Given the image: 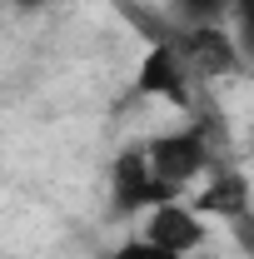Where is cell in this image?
Here are the masks:
<instances>
[{
	"label": "cell",
	"mask_w": 254,
	"mask_h": 259,
	"mask_svg": "<svg viewBox=\"0 0 254 259\" xmlns=\"http://www.w3.org/2000/svg\"><path fill=\"white\" fill-rule=\"evenodd\" d=\"M145 160L170 190L180 194L190 180H199L209 164H215V140L204 130H180V135H159V140H145Z\"/></svg>",
	"instance_id": "cell-1"
},
{
	"label": "cell",
	"mask_w": 254,
	"mask_h": 259,
	"mask_svg": "<svg viewBox=\"0 0 254 259\" xmlns=\"http://www.w3.org/2000/svg\"><path fill=\"white\" fill-rule=\"evenodd\" d=\"M170 199H180V194L150 169L145 145H130L125 155H115V164H110V209L115 214L155 209V204H170Z\"/></svg>",
	"instance_id": "cell-2"
},
{
	"label": "cell",
	"mask_w": 254,
	"mask_h": 259,
	"mask_svg": "<svg viewBox=\"0 0 254 259\" xmlns=\"http://www.w3.org/2000/svg\"><path fill=\"white\" fill-rule=\"evenodd\" d=\"M145 95H159L170 100V105H190L194 100V65L185 60V50L175 45V40H155L150 50H145V65H140V80H135Z\"/></svg>",
	"instance_id": "cell-3"
},
{
	"label": "cell",
	"mask_w": 254,
	"mask_h": 259,
	"mask_svg": "<svg viewBox=\"0 0 254 259\" xmlns=\"http://www.w3.org/2000/svg\"><path fill=\"white\" fill-rule=\"evenodd\" d=\"M145 239L159 244V249H170V254H180V259H190L204 244V214L194 204H185V199L155 204L150 220H145Z\"/></svg>",
	"instance_id": "cell-4"
},
{
	"label": "cell",
	"mask_w": 254,
	"mask_h": 259,
	"mask_svg": "<svg viewBox=\"0 0 254 259\" xmlns=\"http://www.w3.org/2000/svg\"><path fill=\"white\" fill-rule=\"evenodd\" d=\"M185 60L194 65V75H234L239 70V45L220 30V25H185V30L170 35Z\"/></svg>",
	"instance_id": "cell-5"
},
{
	"label": "cell",
	"mask_w": 254,
	"mask_h": 259,
	"mask_svg": "<svg viewBox=\"0 0 254 259\" xmlns=\"http://www.w3.org/2000/svg\"><path fill=\"white\" fill-rule=\"evenodd\" d=\"M194 209L199 214H215V220H244V214H254V190L249 180L239 175V169H215V185L194 199Z\"/></svg>",
	"instance_id": "cell-6"
},
{
	"label": "cell",
	"mask_w": 254,
	"mask_h": 259,
	"mask_svg": "<svg viewBox=\"0 0 254 259\" xmlns=\"http://www.w3.org/2000/svg\"><path fill=\"white\" fill-rule=\"evenodd\" d=\"M185 25H215L224 10H234V0H175Z\"/></svg>",
	"instance_id": "cell-7"
},
{
	"label": "cell",
	"mask_w": 254,
	"mask_h": 259,
	"mask_svg": "<svg viewBox=\"0 0 254 259\" xmlns=\"http://www.w3.org/2000/svg\"><path fill=\"white\" fill-rule=\"evenodd\" d=\"M234 45L239 55H254V0H234Z\"/></svg>",
	"instance_id": "cell-8"
},
{
	"label": "cell",
	"mask_w": 254,
	"mask_h": 259,
	"mask_svg": "<svg viewBox=\"0 0 254 259\" xmlns=\"http://www.w3.org/2000/svg\"><path fill=\"white\" fill-rule=\"evenodd\" d=\"M110 259H180V254H170V249H159V244H150V239L140 234V239H125V244H120V249H115Z\"/></svg>",
	"instance_id": "cell-9"
},
{
	"label": "cell",
	"mask_w": 254,
	"mask_h": 259,
	"mask_svg": "<svg viewBox=\"0 0 254 259\" xmlns=\"http://www.w3.org/2000/svg\"><path fill=\"white\" fill-rule=\"evenodd\" d=\"M229 234H234V244H239V249H244V254L254 259V214L234 220V225H229Z\"/></svg>",
	"instance_id": "cell-10"
},
{
	"label": "cell",
	"mask_w": 254,
	"mask_h": 259,
	"mask_svg": "<svg viewBox=\"0 0 254 259\" xmlns=\"http://www.w3.org/2000/svg\"><path fill=\"white\" fill-rule=\"evenodd\" d=\"M15 5H20V10H40L45 0H15Z\"/></svg>",
	"instance_id": "cell-11"
}]
</instances>
